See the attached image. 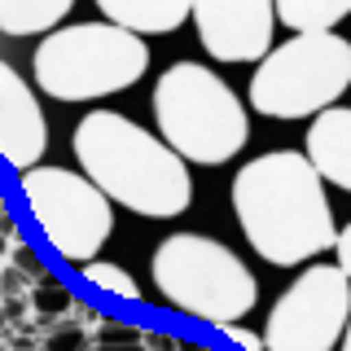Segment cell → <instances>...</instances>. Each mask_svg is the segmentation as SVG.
Masks as SVG:
<instances>
[{
    "label": "cell",
    "instance_id": "cell-2",
    "mask_svg": "<svg viewBox=\"0 0 351 351\" xmlns=\"http://www.w3.org/2000/svg\"><path fill=\"white\" fill-rule=\"evenodd\" d=\"M75 162L114 206L145 219H176L193 202L189 162L162 136L119 110H88L71 136Z\"/></svg>",
    "mask_w": 351,
    "mask_h": 351
},
{
    "label": "cell",
    "instance_id": "cell-18",
    "mask_svg": "<svg viewBox=\"0 0 351 351\" xmlns=\"http://www.w3.org/2000/svg\"><path fill=\"white\" fill-rule=\"evenodd\" d=\"M9 268H18V272H22V277H27L31 285L49 281V268H44V259L36 255V250H27L18 237H14V246H9Z\"/></svg>",
    "mask_w": 351,
    "mask_h": 351
},
{
    "label": "cell",
    "instance_id": "cell-9",
    "mask_svg": "<svg viewBox=\"0 0 351 351\" xmlns=\"http://www.w3.org/2000/svg\"><path fill=\"white\" fill-rule=\"evenodd\" d=\"M197 44L215 62H263L277 44V0H193Z\"/></svg>",
    "mask_w": 351,
    "mask_h": 351
},
{
    "label": "cell",
    "instance_id": "cell-26",
    "mask_svg": "<svg viewBox=\"0 0 351 351\" xmlns=\"http://www.w3.org/2000/svg\"><path fill=\"white\" fill-rule=\"evenodd\" d=\"M189 351H211V347H189Z\"/></svg>",
    "mask_w": 351,
    "mask_h": 351
},
{
    "label": "cell",
    "instance_id": "cell-12",
    "mask_svg": "<svg viewBox=\"0 0 351 351\" xmlns=\"http://www.w3.org/2000/svg\"><path fill=\"white\" fill-rule=\"evenodd\" d=\"M97 9L132 36H171L180 22L193 18V0H97Z\"/></svg>",
    "mask_w": 351,
    "mask_h": 351
},
{
    "label": "cell",
    "instance_id": "cell-10",
    "mask_svg": "<svg viewBox=\"0 0 351 351\" xmlns=\"http://www.w3.org/2000/svg\"><path fill=\"white\" fill-rule=\"evenodd\" d=\"M0 145H5V162L18 176L40 167L44 149H49V119L36 101V88L22 80V71L0 66Z\"/></svg>",
    "mask_w": 351,
    "mask_h": 351
},
{
    "label": "cell",
    "instance_id": "cell-19",
    "mask_svg": "<svg viewBox=\"0 0 351 351\" xmlns=\"http://www.w3.org/2000/svg\"><path fill=\"white\" fill-rule=\"evenodd\" d=\"M145 334H149V329L123 325V321H97L93 343H145Z\"/></svg>",
    "mask_w": 351,
    "mask_h": 351
},
{
    "label": "cell",
    "instance_id": "cell-15",
    "mask_svg": "<svg viewBox=\"0 0 351 351\" xmlns=\"http://www.w3.org/2000/svg\"><path fill=\"white\" fill-rule=\"evenodd\" d=\"M27 303H31V316H40V321H53V325H58L62 316H71V312H84V303L75 299V290H71V285H62L58 277L31 285Z\"/></svg>",
    "mask_w": 351,
    "mask_h": 351
},
{
    "label": "cell",
    "instance_id": "cell-4",
    "mask_svg": "<svg viewBox=\"0 0 351 351\" xmlns=\"http://www.w3.org/2000/svg\"><path fill=\"white\" fill-rule=\"evenodd\" d=\"M31 71L44 97L84 106L141 84V75L149 71V44L145 36H132L106 18L71 22L36 44Z\"/></svg>",
    "mask_w": 351,
    "mask_h": 351
},
{
    "label": "cell",
    "instance_id": "cell-7",
    "mask_svg": "<svg viewBox=\"0 0 351 351\" xmlns=\"http://www.w3.org/2000/svg\"><path fill=\"white\" fill-rule=\"evenodd\" d=\"M18 193L44 246H53V255L66 263H93L114 233V202L84 171L40 162L18 176Z\"/></svg>",
    "mask_w": 351,
    "mask_h": 351
},
{
    "label": "cell",
    "instance_id": "cell-20",
    "mask_svg": "<svg viewBox=\"0 0 351 351\" xmlns=\"http://www.w3.org/2000/svg\"><path fill=\"white\" fill-rule=\"evenodd\" d=\"M219 334H224L228 343H237L241 351H268V338H263V334H255L250 325H224Z\"/></svg>",
    "mask_w": 351,
    "mask_h": 351
},
{
    "label": "cell",
    "instance_id": "cell-23",
    "mask_svg": "<svg viewBox=\"0 0 351 351\" xmlns=\"http://www.w3.org/2000/svg\"><path fill=\"white\" fill-rule=\"evenodd\" d=\"M93 351H149V343H93Z\"/></svg>",
    "mask_w": 351,
    "mask_h": 351
},
{
    "label": "cell",
    "instance_id": "cell-21",
    "mask_svg": "<svg viewBox=\"0 0 351 351\" xmlns=\"http://www.w3.org/2000/svg\"><path fill=\"white\" fill-rule=\"evenodd\" d=\"M145 343H149V351H189V343H180L176 334H162V329H149Z\"/></svg>",
    "mask_w": 351,
    "mask_h": 351
},
{
    "label": "cell",
    "instance_id": "cell-22",
    "mask_svg": "<svg viewBox=\"0 0 351 351\" xmlns=\"http://www.w3.org/2000/svg\"><path fill=\"white\" fill-rule=\"evenodd\" d=\"M334 255H338V268L351 277V224H343V233H338V246H334Z\"/></svg>",
    "mask_w": 351,
    "mask_h": 351
},
{
    "label": "cell",
    "instance_id": "cell-25",
    "mask_svg": "<svg viewBox=\"0 0 351 351\" xmlns=\"http://www.w3.org/2000/svg\"><path fill=\"white\" fill-rule=\"evenodd\" d=\"M9 351H44V347H36V343H18V347H9Z\"/></svg>",
    "mask_w": 351,
    "mask_h": 351
},
{
    "label": "cell",
    "instance_id": "cell-17",
    "mask_svg": "<svg viewBox=\"0 0 351 351\" xmlns=\"http://www.w3.org/2000/svg\"><path fill=\"white\" fill-rule=\"evenodd\" d=\"M44 351H93V334H88V321H58L44 334Z\"/></svg>",
    "mask_w": 351,
    "mask_h": 351
},
{
    "label": "cell",
    "instance_id": "cell-6",
    "mask_svg": "<svg viewBox=\"0 0 351 351\" xmlns=\"http://www.w3.org/2000/svg\"><path fill=\"white\" fill-rule=\"evenodd\" d=\"M351 88V40L334 31L290 36L255 66L250 110L268 119H316Z\"/></svg>",
    "mask_w": 351,
    "mask_h": 351
},
{
    "label": "cell",
    "instance_id": "cell-5",
    "mask_svg": "<svg viewBox=\"0 0 351 351\" xmlns=\"http://www.w3.org/2000/svg\"><path fill=\"white\" fill-rule=\"evenodd\" d=\"M149 277L176 312L224 329L241 325L259 303V281L233 246L206 233H171L149 259Z\"/></svg>",
    "mask_w": 351,
    "mask_h": 351
},
{
    "label": "cell",
    "instance_id": "cell-13",
    "mask_svg": "<svg viewBox=\"0 0 351 351\" xmlns=\"http://www.w3.org/2000/svg\"><path fill=\"white\" fill-rule=\"evenodd\" d=\"M80 0H0V31L9 40L53 36Z\"/></svg>",
    "mask_w": 351,
    "mask_h": 351
},
{
    "label": "cell",
    "instance_id": "cell-1",
    "mask_svg": "<svg viewBox=\"0 0 351 351\" xmlns=\"http://www.w3.org/2000/svg\"><path fill=\"white\" fill-rule=\"evenodd\" d=\"M233 215L246 246L277 268L321 259L338 246L325 176L299 149H268L233 176Z\"/></svg>",
    "mask_w": 351,
    "mask_h": 351
},
{
    "label": "cell",
    "instance_id": "cell-11",
    "mask_svg": "<svg viewBox=\"0 0 351 351\" xmlns=\"http://www.w3.org/2000/svg\"><path fill=\"white\" fill-rule=\"evenodd\" d=\"M303 141V154L325 176V184H338L351 193V106H334L316 114Z\"/></svg>",
    "mask_w": 351,
    "mask_h": 351
},
{
    "label": "cell",
    "instance_id": "cell-14",
    "mask_svg": "<svg viewBox=\"0 0 351 351\" xmlns=\"http://www.w3.org/2000/svg\"><path fill=\"white\" fill-rule=\"evenodd\" d=\"M347 18H351V0H277V22L290 27L294 36L334 31Z\"/></svg>",
    "mask_w": 351,
    "mask_h": 351
},
{
    "label": "cell",
    "instance_id": "cell-24",
    "mask_svg": "<svg viewBox=\"0 0 351 351\" xmlns=\"http://www.w3.org/2000/svg\"><path fill=\"white\" fill-rule=\"evenodd\" d=\"M338 351H351V321H347V334H343V343H338Z\"/></svg>",
    "mask_w": 351,
    "mask_h": 351
},
{
    "label": "cell",
    "instance_id": "cell-16",
    "mask_svg": "<svg viewBox=\"0 0 351 351\" xmlns=\"http://www.w3.org/2000/svg\"><path fill=\"white\" fill-rule=\"evenodd\" d=\"M84 281L93 285L97 294H110V299H123V303H136V299H141V281L132 277L128 268H119V263H106V259L84 263Z\"/></svg>",
    "mask_w": 351,
    "mask_h": 351
},
{
    "label": "cell",
    "instance_id": "cell-3",
    "mask_svg": "<svg viewBox=\"0 0 351 351\" xmlns=\"http://www.w3.org/2000/svg\"><path fill=\"white\" fill-rule=\"evenodd\" d=\"M158 136L197 167H219L237 158L250 141L246 101L202 62H171L154 84Z\"/></svg>",
    "mask_w": 351,
    "mask_h": 351
},
{
    "label": "cell",
    "instance_id": "cell-8",
    "mask_svg": "<svg viewBox=\"0 0 351 351\" xmlns=\"http://www.w3.org/2000/svg\"><path fill=\"white\" fill-rule=\"evenodd\" d=\"M351 321V277L338 263H307L272 303L268 351H338Z\"/></svg>",
    "mask_w": 351,
    "mask_h": 351
}]
</instances>
